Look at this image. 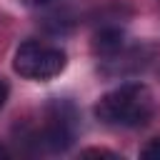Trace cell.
Instances as JSON below:
<instances>
[{
  "label": "cell",
  "mask_w": 160,
  "mask_h": 160,
  "mask_svg": "<svg viewBox=\"0 0 160 160\" xmlns=\"http://www.w3.org/2000/svg\"><path fill=\"white\" fill-rule=\"evenodd\" d=\"M95 118L122 128L148 125L152 118V95L142 82H122L95 102Z\"/></svg>",
  "instance_id": "cell-1"
},
{
  "label": "cell",
  "mask_w": 160,
  "mask_h": 160,
  "mask_svg": "<svg viewBox=\"0 0 160 160\" xmlns=\"http://www.w3.org/2000/svg\"><path fill=\"white\" fill-rule=\"evenodd\" d=\"M122 45H125V32L120 28H112V25L100 28L92 35V42H90V48L98 58H115L122 50Z\"/></svg>",
  "instance_id": "cell-2"
},
{
  "label": "cell",
  "mask_w": 160,
  "mask_h": 160,
  "mask_svg": "<svg viewBox=\"0 0 160 160\" xmlns=\"http://www.w3.org/2000/svg\"><path fill=\"white\" fill-rule=\"evenodd\" d=\"M40 52H42V45H40V42H35V40L22 42V45L15 50V58H12V70H15L20 78L35 80V70H38Z\"/></svg>",
  "instance_id": "cell-3"
},
{
  "label": "cell",
  "mask_w": 160,
  "mask_h": 160,
  "mask_svg": "<svg viewBox=\"0 0 160 160\" xmlns=\"http://www.w3.org/2000/svg\"><path fill=\"white\" fill-rule=\"evenodd\" d=\"M68 65V55L60 50V48H45L42 45V52H40V60H38V70H35V80H50L55 75H60Z\"/></svg>",
  "instance_id": "cell-4"
},
{
  "label": "cell",
  "mask_w": 160,
  "mask_h": 160,
  "mask_svg": "<svg viewBox=\"0 0 160 160\" xmlns=\"http://www.w3.org/2000/svg\"><path fill=\"white\" fill-rule=\"evenodd\" d=\"M140 158H145V160H160V138L150 140V142L140 150Z\"/></svg>",
  "instance_id": "cell-5"
},
{
  "label": "cell",
  "mask_w": 160,
  "mask_h": 160,
  "mask_svg": "<svg viewBox=\"0 0 160 160\" xmlns=\"http://www.w3.org/2000/svg\"><path fill=\"white\" fill-rule=\"evenodd\" d=\"M82 158H118V152L102 150V148H88V150H82Z\"/></svg>",
  "instance_id": "cell-6"
},
{
  "label": "cell",
  "mask_w": 160,
  "mask_h": 160,
  "mask_svg": "<svg viewBox=\"0 0 160 160\" xmlns=\"http://www.w3.org/2000/svg\"><path fill=\"white\" fill-rule=\"evenodd\" d=\"M8 95H10V88H8V82H5V80H0V110L5 108V102H8Z\"/></svg>",
  "instance_id": "cell-7"
},
{
  "label": "cell",
  "mask_w": 160,
  "mask_h": 160,
  "mask_svg": "<svg viewBox=\"0 0 160 160\" xmlns=\"http://www.w3.org/2000/svg\"><path fill=\"white\" fill-rule=\"evenodd\" d=\"M22 5H28V8H42V5H48V2H52V0H20Z\"/></svg>",
  "instance_id": "cell-8"
},
{
  "label": "cell",
  "mask_w": 160,
  "mask_h": 160,
  "mask_svg": "<svg viewBox=\"0 0 160 160\" xmlns=\"http://www.w3.org/2000/svg\"><path fill=\"white\" fill-rule=\"evenodd\" d=\"M0 158H8V150H5L2 145H0Z\"/></svg>",
  "instance_id": "cell-9"
}]
</instances>
